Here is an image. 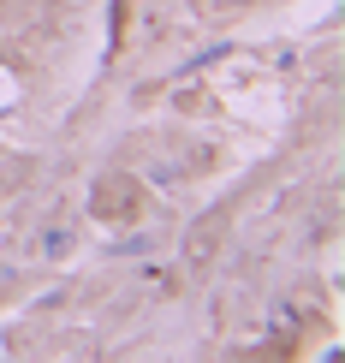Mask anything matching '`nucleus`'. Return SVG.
Listing matches in <instances>:
<instances>
[{"label":"nucleus","instance_id":"nucleus-1","mask_svg":"<svg viewBox=\"0 0 345 363\" xmlns=\"http://www.w3.org/2000/svg\"><path fill=\"white\" fill-rule=\"evenodd\" d=\"M232 6H250V0H232Z\"/></svg>","mask_w":345,"mask_h":363}]
</instances>
